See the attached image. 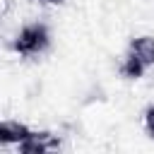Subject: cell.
I'll list each match as a JSON object with an SVG mask.
<instances>
[{
  "instance_id": "obj_6",
  "label": "cell",
  "mask_w": 154,
  "mask_h": 154,
  "mask_svg": "<svg viewBox=\"0 0 154 154\" xmlns=\"http://www.w3.org/2000/svg\"><path fill=\"white\" fill-rule=\"evenodd\" d=\"M144 128H147V135L154 137V103L147 106V111H144Z\"/></svg>"
},
{
  "instance_id": "obj_2",
  "label": "cell",
  "mask_w": 154,
  "mask_h": 154,
  "mask_svg": "<svg viewBox=\"0 0 154 154\" xmlns=\"http://www.w3.org/2000/svg\"><path fill=\"white\" fill-rule=\"evenodd\" d=\"M19 152L24 154H41V152H48V149H55L58 147V140L51 135V132H31L24 142L17 144Z\"/></svg>"
},
{
  "instance_id": "obj_7",
  "label": "cell",
  "mask_w": 154,
  "mask_h": 154,
  "mask_svg": "<svg viewBox=\"0 0 154 154\" xmlns=\"http://www.w3.org/2000/svg\"><path fill=\"white\" fill-rule=\"evenodd\" d=\"M41 2H48V5H63V2H67V0H41Z\"/></svg>"
},
{
  "instance_id": "obj_5",
  "label": "cell",
  "mask_w": 154,
  "mask_h": 154,
  "mask_svg": "<svg viewBox=\"0 0 154 154\" xmlns=\"http://www.w3.org/2000/svg\"><path fill=\"white\" fill-rule=\"evenodd\" d=\"M144 65H142V60L140 58H135L132 53H128V58L123 60V65H120V72H123V77H128V79H140L142 75H144Z\"/></svg>"
},
{
  "instance_id": "obj_3",
  "label": "cell",
  "mask_w": 154,
  "mask_h": 154,
  "mask_svg": "<svg viewBox=\"0 0 154 154\" xmlns=\"http://www.w3.org/2000/svg\"><path fill=\"white\" fill-rule=\"evenodd\" d=\"M31 135V130L19 120H0V144H19Z\"/></svg>"
},
{
  "instance_id": "obj_4",
  "label": "cell",
  "mask_w": 154,
  "mask_h": 154,
  "mask_svg": "<svg viewBox=\"0 0 154 154\" xmlns=\"http://www.w3.org/2000/svg\"><path fill=\"white\" fill-rule=\"evenodd\" d=\"M130 53L142 60L144 67H154V38L152 36H137L130 41Z\"/></svg>"
},
{
  "instance_id": "obj_1",
  "label": "cell",
  "mask_w": 154,
  "mask_h": 154,
  "mask_svg": "<svg viewBox=\"0 0 154 154\" xmlns=\"http://www.w3.org/2000/svg\"><path fill=\"white\" fill-rule=\"evenodd\" d=\"M48 41H51L48 26L41 24V22H34V24H26V26L19 29V34L12 41V48L19 55H36L48 46Z\"/></svg>"
}]
</instances>
